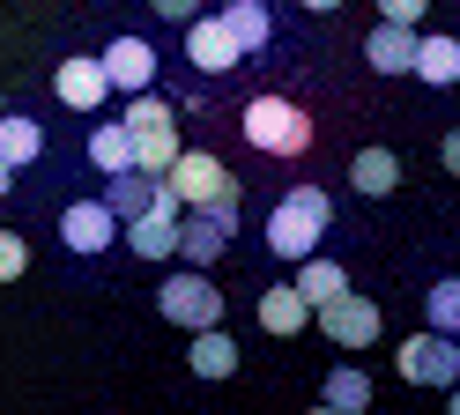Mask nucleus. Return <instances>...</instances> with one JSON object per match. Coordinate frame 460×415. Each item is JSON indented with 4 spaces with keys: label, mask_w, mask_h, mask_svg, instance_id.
<instances>
[{
    "label": "nucleus",
    "mask_w": 460,
    "mask_h": 415,
    "mask_svg": "<svg viewBox=\"0 0 460 415\" xmlns=\"http://www.w3.org/2000/svg\"><path fill=\"white\" fill-rule=\"evenodd\" d=\"M327 193L320 186H290L275 208H268V252L275 260H305V252H320V237H327Z\"/></svg>",
    "instance_id": "obj_1"
},
{
    "label": "nucleus",
    "mask_w": 460,
    "mask_h": 415,
    "mask_svg": "<svg viewBox=\"0 0 460 415\" xmlns=\"http://www.w3.org/2000/svg\"><path fill=\"white\" fill-rule=\"evenodd\" d=\"M238 127H245V141L261 148V156H305L312 148V111L290 104V97H252L238 111Z\"/></svg>",
    "instance_id": "obj_2"
},
{
    "label": "nucleus",
    "mask_w": 460,
    "mask_h": 415,
    "mask_svg": "<svg viewBox=\"0 0 460 415\" xmlns=\"http://www.w3.org/2000/svg\"><path fill=\"white\" fill-rule=\"evenodd\" d=\"M119 127L134 141V171H156L179 156V111H164V97H149V89H134V104L119 111Z\"/></svg>",
    "instance_id": "obj_3"
},
{
    "label": "nucleus",
    "mask_w": 460,
    "mask_h": 415,
    "mask_svg": "<svg viewBox=\"0 0 460 415\" xmlns=\"http://www.w3.org/2000/svg\"><path fill=\"white\" fill-rule=\"evenodd\" d=\"M164 186L179 208H216V200H238V178L223 171V156H208V148H179V156L164 163Z\"/></svg>",
    "instance_id": "obj_4"
},
{
    "label": "nucleus",
    "mask_w": 460,
    "mask_h": 415,
    "mask_svg": "<svg viewBox=\"0 0 460 415\" xmlns=\"http://www.w3.org/2000/svg\"><path fill=\"white\" fill-rule=\"evenodd\" d=\"M394 371H401V385H460V334L423 326V334L394 349Z\"/></svg>",
    "instance_id": "obj_5"
},
{
    "label": "nucleus",
    "mask_w": 460,
    "mask_h": 415,
    "mask_svg": "<svg viewBox=\"0 0 460 415\" xmlns=\"http://www.w3.org/2000/svg\"><path fill=\"white\" fill-rule=\"evenodd\" d=\"M156 312L171 319V326H216L223 319V289L208 282V267H179V275H164V289H156Z\"/></svg>",
    "instance_id": "obj_6"
},
{
    "label": "nucleus",
    "mask_w": 460,
    "mask_h": 415,
    "mask_svg": "<svg viewBox=\"0 0 460 415\" xmlns=\"http://www.w3.org/2000/svg\"><path fill=\"white\" fill-rule=\"evenodd\" d=\"M230 230H238V200L193 208V216L179 208V245H171V252H179L186 267H216V260L230 252Z\"/></svg>",
    "instance_id": "obj_7"
},
{
    "label": "nucleus",
    "mask_w": 460,
    "mask_h": 415,
    "mask_svg": "<svg viewBox=\"0 0 460 415\" xmlns=\"http://www.w3.org/2000/svg\"><path fill=\"white\" fill-rule=\"evenodd\" d=\"M312 319H320V334H327L334 349H371V341H379V305H371V296H357V289H341V296H327V305H312Z\"/></svg>",
    "instance_id": "obj_8"
},
{
    "label": "nucleus",
    "mask_w": 460,
    "mask_h": 415,
    "mask_svg": "<svg viewBox=\"0 0 460 415\" xmlns=\"http://www.w3.org/2000/svg\"><path fill=\"white\" fill-rule=\"evenodd\" d=\"M119 237H127L134 260H171V245H179V200H171V186H156V200L141 216H127Z\"/></svg>",
    "instance_id": "obj_9"
},
{
    "label": "nucleus",
    "mask_w": 460,
    "mask_h": 415,
    "mask_svg": "<svg viewBox=\"0 0 460 415\" xmlns=\"http://www.w3.org/2000/svg\"><path fill=\"white\" fill-rule=\"evenodd\" d=\"M186 59H193V75H230V67H245V52L238 38L223 30V15H186Z\"/></svg>",
    "instance_id": "obj_10"
},
{
    "label": "nucleus",
    "mask_w": 460,
    "mask_h": 415,
    "mask_svg": "<svg viewBox=\"0 0 460 415\" xmlns=\"http://www.w3.org/2000/svg\"><path fill=\"white\" fill-rule=\"evenodd\" d=\"M97 67H104V82H111V97L156 89V52H149V38H111V45L97 52Z\"/></svg>",
    "instance_id": "obj_11"
},
{
    "label": "nucleus",
    "mask_w": 460,
    "mask_h": 415,
    "mask_svg": "<svg viewBox=\"0 0 460 415\" xmlns=\"http://www.w3.org/2000/svg\"><path fill=\"white\" fill-rule=\"evenodd\" d=\"M111 237H119V216H111L104 200H67V208H60V245H67V252L97 260Z\"/></svg>",
    "instance_id": "obj_12"
},
{
    "label": "nucleus",
    "mask_w": 460,
    "mask_h": 415,
    "mask_svg": "<svg viewBox=\"0 0 460 415\" xmlns=\"http://www.w3.org/2000/svg\"><path fill=\"white\" fill-rule=\"evenodd\" d=\"M52 89H60V104H67V111H104V97H111V82H104V67H97V52L60 59Z\"/></svg>",
    "instance_id": "obj_13"
},
{
    "label": "nucleus",
    "mask_w": 460,
    "mask_h": 415,
    "mask_svg": "<svg viewBox=\"0 0 460 415\" xmlns=\"http://www.w3.org/2000/svg\"><path fill=\"white\" fill-rule=\"evenodd\" d=\"M186 364H193V378H230V371H238V341H230L223 319H216V326H193Z\"/></svg>",
    "instance_id": "obj_14"
},
{
    "label": "nucleus",
    "mask_w": 460,
    "mask_h": 415,
    "mask_svg": "<svg viewBox=\"0 0 460 415\" xmlns=\"http://www.w3.org/2000/svg\"><path fill=\"white\" fill-rule=\"evenodd\" d=\"M38 156H45V127H38L31 111H0V163H8V171H31Z\"/></svg>",
    "instance_id": "obj_15"
},
{
    "label": "nucleus",
    "mask_w": 460,
    "mask_h": 415,
    "mask_svg": "<svg viewBox=\"0 0 460 415\" xmlns=\"http://www.w3.org/2000/svg\"><path fill=\"white\" fill-rule=\"evenodd\" d=\"M409 52H416V22H379V30L364 38L371 75H409Z\"/></svg>",
    "instance_id": "obj_16"
},
{
    "label": "nucleus",
    "mask_w": 460,
    "mask_h": 415,
    "mask_svg": "<svg viewBox=\"0 0 460 415\" xmlns=\"http://www.w3.org/2000/svg\"><path fill=\"white\" fill-rule=\"evenodd\" d=\"M156 186H164V178H156V171H134V163H127V171H104V208L127 223V216H141V208L156 200Z\"/></svg>",
    "instance_id": "obj_17"
},
{
    "label": "nucleus",
    "mask_w": 460,
    "mask_h": 415,
    "mask_svg": "<svg viewBox=\"0 0 460 415\" xmlns=\"http://www.w3.org/2000/svg\"><path fill=\"white\" fill-rule=\"evenodd\" d=\"M349 186H357L364 200H386V193L401 186V156H394V148H357V163H349Z\"/></svg>",
    "instance_id": "obj_18"
},
{
    "label": "nucleus",
    "mask_w": 460,
    "mask_h": 415,
    "mask_svg": "<svg viewBox=\"0 0 460 415\" xmlns=\"http://www.w3.org/2000/svg\"><path fill=\"white\" fill-rule=\"evenodd\" d=\"M223 30L238 38V52H245V59H252V52H268V38H275V22H268L261 0H223Z\"/></svg>",
    "instance_id": "obj_19"
},
{
    "label": "nucleus",
    "mask_w": 460,
    "mask_h": 415,
    "mask_svg": "<svg viewBox=\"0 0 460 415\" xmlns=\"http://www.w3.org/2000/svg\"><path fill=\"white\" fill-rule=\"evenodd\" d=\"M409 75H423L430 89H446V82H460V45H453V38H423V30H416Z\"/></svg>",
    "instance_id": "obj_20"
},
{
    "label": "nucleus",
    "mask_w": 460,
    "mask_h": 415,
    "mask_svg": "<svg viewBox=\"0 0 460 415\" xmlns=\"http://www.w3.org/2000/svg\"><path fill=\"white\" fill-rule=\"evenodd\" d=\"M341 289H349V267H341V260H327V252H305L297 260V296H305V305H327V296H341Z\"/></svg>",
    "instance_id": "obj_21"
},
{
    "label": "nucleus",
    "mask_w": 460,
    "mask_h": 415,
    "mask_svg": "<svg viewBox=\"0 0 460 415\" xmlns=\"http://www.w3.org/2000/svg\"><path fill=\"white\" fill-rule=\"evenodd\" d=\"M261 326H268V334H282V341L312 326V305L297 296V282H282V289H268V296H261Z\"/></svg>",
    "instance_id": "obj_22"
},
{
    "label": "nucleus",
    "mask_w": 460,
    "mask_h": 415,
    "mask_svg": "<svg viewBox=\"0 0 460 415\" xmlns=\"http://www.w3.org/2000/svg\"><path fill=\"white\" fill-rule=\"evenodd\" d=\"M320 401H327V408H341V415H357V408H371V378H364L357 364H334V371H327V385H320Z\"/></svg>",
    "instance_id": "obj_23"
},
{
    "label": "nucleus",
    "mask_w": 460,
    "mask_h": 415,
    "mask_svg": "<svg viewBox=\"0 0 460 415\" xmlns=\"http://www.w3.org/2000/svg\"><path fill=\"white\" fill-rule=\"evenodd\" d=\"M90 163L97 171H127L134 163V141H127L119 119H97V127H90Z\"/></svg>",
    "instance_id": "obj_24"
},
{
    "label": "nucleus",
    "mask_w": 460,
    "mask_h": 415,
    "mask_svg": "<svg viewBox=\"0 0 460 415\" xmlns=\"http://www.w3.org/2000/svg\"><path fill=\"white\" fill-rule=\"evenodd\" d=\"M423 312H430V326H438V334H460V282H438Z\"/></svg>",
    "instance_id": "obj_25"
},
{
    "label": "nucleus",
    "mask_w": 460,
    "mask_h": 415,
    "mask_svg": "<svg viewBox=\"0 0 460 415\" xmlns=\"http://www.w3.org/2000/svg\"><path fill=\"white\" fill-rule=\"evenodd\" d=\"M22 267H31V245H22L15 230H0V282H15Z\"/></svg>",
    "instance_id": "obj_26"
},
{
    "label": "nucleus",
    "mask_w": 460,
    "mask_h": 415,
    "mask_svg": "<svg viewBox=\"0 0 460 415\" xmlns=\"http://www.w3.org/2000/svg\"><path fill=\"white\" fill-rule=\"evenodd\" d=\"M430 0H379V22H423Z\"/></svg>",
    "instance_id": "obj_27"
},
{
    "label": "nucleus",
    "mask_w": 460,
    "mask_h": 415,
    "mask_svg": "<svg viewBox=\"0 0 460 415\" xmlns=\"http://www.w3.org/2000/svg\"><path fill=\"white\" fill-rule=\"evenodd\" d=\"M149 8H156L164 22H186V15H200V0H149Z\"/></svg>",
    "instance_id": "obj_28"
},
{
    "label": "nucleus",
    "mask_w": 460,
    "mask_h": 415,
    "mask_svg": "<svg viewBox=\"0 0 460 415\" xmlns=\"http://www.w3.org/2000/svg\"><path fill=\"white\" fill-rule=\"evenodd\" d=\"M297 8H312V15H334V8H341V0H297Z\"/></svg>",
    "instance_id": "obj_29"
},
{
    "label": "nucleus",
    "mask_w": 460,
    "mask_h": 415,
    "mask_svg": "<svg viewBox=\"0 0 460 415\" xmlns=\"http://www.w3.org/2000/svg\"><path fill=\"white\" fill-rule=\"evenodd\" d=\"M8 186H15V171H8V163H0V200H8Z\"/></svg>",
    "instance_id": "obj_30"
}]
</instances>
